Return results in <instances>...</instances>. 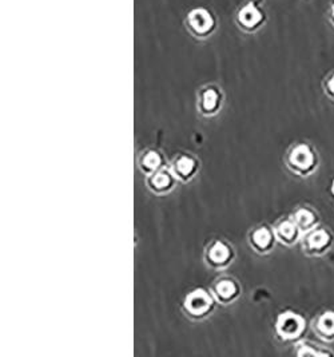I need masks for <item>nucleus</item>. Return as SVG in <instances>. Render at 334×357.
<instances>
[{"instance_id": "13", "label": "nucleus", "mask_w": 334, "mask_h": 357, "mask_svg": "<svg viewBox=\"0 0 334 357\" xmlns=\"http://www.w3.org/2000/svg\"><path fill=\"white\" fill-rule=\"evenodd\" d=\"M237 20H238L239 27L243 31L255 33V30H258L264 24L265 15L255 3L250 1L239 10Z\"/></svg>"}, {"instance_id": "3", "label": "nucleus", "mask_w": 334, "mask_h": 357, "mask_svg": "<svg viewBox=\"0 0 334 357\" xmlns=\"http://www.w3.org/2000/svg\"><path fill=\"white\" fill-rule=\"evenodd\" d=\"M275 335L282 341L300 340L306 331V320L301 314L287 310L275 320Z\"/></svg>"}, {"instance_id": "7", "label": "nucleus", "mask_w": 334, "mask_h": 357, "mask_svg": "<svg viewBox=\"0 0 334 357\" xmlns=\"http://www.w3.org/2000/svg\"><path fill=\"white\" fill-rule=\"evenodd\" d=\"M222 107V93L215 86H206L198 94V112L204 116H214Z\"/></svg>"}, {"instance_id": "8", "label": "nucleus", "mask_w": 334, "mask_h": 357, "mask_svg": "<svg viewBox=\"0 0 334 357\" xmlns=\"http://www.w3.org/2000/svg\"><path fill=\"white\" fill-rule=\"evenodd\" d=\"M147 188L154 195H165L173 192L176 186L178 178L175 177L172 169L162 167L158 172L147 176Z\"/></svg>"}, {"instance_id": "18", "label": "nucleus", "mask_w": 334, "mask_h": 357, "mask_svg": "<svg viewBox=\"0 0 334 357\" xmlns=\"http://www.w3.org/2000/svg\"><path fill=\"white\" fill-rule=\"evenodd\" d=\"M324 89H325V93L329 98H332L334 100V73L331 74L325 82H324Z\"/></svg>"}, {"instance_id": "1", "label": "nucleus", "mask_w": 334, "mask_h": 357, "mask_svg": "<svg viewBox=\"0 0 334 357\" xmlns=\"http://www.w3.org/2000/svg\"><path fill=\"white\" fill-rule=\"evenodd\" d=\"M287 167L297 176L308 177L319 166L317 153L309 144H297L287 153Z\"/></svg>"}, {"instance_id": "6", "label": "nucleus", "mask_w": 334, "mask_h": 357, "mask_svg": "<svg viewBox=\"0 0 334 357\" xmlns=\"http://www.w3.org/2000/svg\"><path fill=\"white\" fill-rule=\"evenodd\" d=\"M188 29L198 38H206L215 29V17L206 8H194L188 15Z\"/></svg>"}, {"instance_id": "17", "label": "nucleus", "mask_w": 334, "mask_h": 357, "mask_svg": "<svg viewBox=\"0 0 334 357\" xmlns=\"http://www.w3.org/2000/svg\"><path fill=\"white\" fill-rule=\"evenodd\" d=\"M296 355L301 357H326L333 356V352H329L326 349H321L317 345H313L310 342L301 341L296 345Z\"/></svg>"}, {"instance_id": "9", "label": "nucleus", "mask_w": 334, "mask_h": 357, "mask_svg": "<svg viewBox=\"0 0 334 357\" xmlns=\"http://www.w3.org/2000/svg\"><path fill=\"white\" fill-rule=\"evenodd\" d=\"M211 293L215 297L217 303L222 305H229L233 304L241 296V287L234 278L221 277L213 284Z\"/></svg>"}, {"instance_id": "2", "label": "nucleus", "mask_w": 334, "mask_h": 357, "mask_svg": "<svg viewBox=\"0 0 334 357\" xmlns=\"http://www.w3.org/2000/svg\"><path fill=\"white\" fill-rule=\"evenodd\" d=\"M215 297L213 293L207 292L205 289H194L183 300V310L186 316L194 320H202L211 314L215 308Z\"/></svg>"}, {"instance_id": "19", "label": "nucleus", "mask_w": 334, "mask_h": 357, "mask_svg": "<svg viewBox=\"0 0 334 357\" xmlns=\"http://www.w3.org/2000/svg\"><path fill=\"white\" fill-rule=\"evenodd\" d=\"M329 17H331V20H332L334 26V3L332 4V7H331V15Z\"/></svg>"}, {"instance_id": "10", "label": "nucleus", "mask_w": 334, "mask_h": 357, "mask_svg": "<svg viewBox=\"0 0 334 357\" xmlns=\"http://www.w3.org/2000/svg\"><path fill=\"white\" fill-rule=\"evenodd\" d=\"M275 241H277V237L274 234V229L266 225L255 227L249 233V245L259 255L271 253L274 249Z\"/></svg>"}, {"instance_id": "12", "label": "nucleus", "mask_w": 334, "mask_h": 357, "mask_svg": "<svg viewBox=\"0 0 334 357\" xmlns=\"http://www.w3.org/2000/svg\"><path fill=\"white\" fill-rule=\"evenodd\" d=\"M170 169L178 181L190 182L199 172V161L191 154H179L173 160Z\"/></svg>"}, {"instance_id": "14", "label": "nucleus", "mask_w": 334, "mask_h": 357, "mask_svg": "<svg viewBox=\"0 0 334 357\" xmlns=\"http://www.w3.org/2000/svg\"><path fill=\"white\" fill-rule=\"evenodd\" d=\"M313 331L321 340L334 341V310L329 309L322 312L313 321Z\"/></svg>"}, {"instance_id": "20", "label": "nucleus", "mask_w": 334, "mask_h": 357, "mask_svg": "<svg viewBox=\"0 0 334 357\" xmlns=\"http://www.w3.org/2000/svg\"><path fill=\"white\" fill-rule=\"evenodd\" d=\"M331 193H332V195L334 197V179L332 181V185H331Z\"/></svg>"}, {"instance_id": "4", "label": "nucleus", "mask_w": 334, "mask_h": 357, "mask_svg": "<svg viewBox=\"0 0 334 357\" xmlns=\"http://www.w3.org/2000/svg\"><path fill=\"white\" fill-rule=\"evenodd\" d=\"M333 234L324 227H314L313 230L305 233L301 238L303 244V253L308 256H322L329 252V249L333 245Z\"/></svg>"}, {"instance_id": "16", "label": "nucleus", "mask_w": 334, "mask_h": 357, "mask_svg": "<svg viewBox=\"0 0 334 357\" xmlns=\"http://www.w3.org/2000/svg\"><path fill=\"white\" fill-rule=\"evenodd\" d=\"M293 220L296 221V224L298 225V227L301 229L303 234L313 230L314 227H317L319 225V217L317 214V211L308 208V206H303V208H298L296 211H293L291 214Z\"/></svg>"}, {"instance_id": "11", "label": "nucleus", "mask_w": 334, "mask_h": 357, "mask_svg": "<svg viewBox=\"0 0 334 357\" xmlns=\"http://www.w3.org/2000/svg\"><path fill=\"white\" fill-rule=\"evenodd\" d=\"M273 229H274V234L277 237V241L281 243V244L287 245V246L297 244L303 238V233L298 225L296 224V221L293 220L291 215L280 220Z\"/></svg>"}, {"instance_id": "5", "label": "nucleus", "mask_w": 334, "mask_h": 357, "mask_svg": "<svg viewBox=\"0 0 334 357\" xmlns=\"http://www.w3.org/2000/svg\"><path fill=\"white\" fill-rule=\"evenodd\" d=\"M205 260L210 268L222 271L234 260V249L223 240H214L206 248Z\"/></svg>"}, {"instance_id": "15", "label": "nucleus", "mask_w": 334, "mask_h": 357, "mask_svg": "<svg viewBox=\"0 0 334 357\" xmlns=\"http://www.w3.org/2000/svg\"><path fill=\"white\" fill-rule=\"evenodd\" d=\"M138 166L144 176H150V174L158 172L162 167H165L163 155L158 150L149 149L141 154V157L138 160Z\"/></svg>"}]
</instances>
